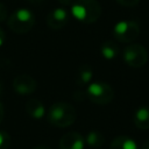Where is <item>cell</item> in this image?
I'll return each mask as SVG.
<instances>
[{
    "mask_svg": "<svg viewBox=\"0 0 149 149\" xmlns=\"http://www.w3.org/2000/svg\"><path fill=\"white\" fill-rule=\"evenodd\" d=\"M31 149H51V148L50 147H47V146H36V147H34Z\"/></svg>",
    "mask_w": 149,
    "mask_h": 149,
    "instance_id": "23",
    "label": "cell"
},
{
    "mask_svg": "<svg viewBox=\"0 0 149 149\" xmlns=\"http://www.w3.org/2000/svg\"><path fill=\"white\" fill-rule=\"evenodd\" d=\"M119 5L121 6H125V7H134V6H137L140 0H115Z\"/></svg>",
    "mask_w": 149,
    "mask_h": 149,
    "instance_id": "17",
    "label": "cell"
},
{
    "mask_svg": "<svg viewBox=\"0 0 149 149\" xmlns=\"http://www.w3.org/2000/svg\"><path fill=\"white\" fill-rule=\"evenodd\" d=\"M85 143H87L93 149L100 148L105 143V136L99 130H91L87 133V135L85 137Z\"/></svg>",
    "mask_w": 149,
    "mask_h": 149,
    "instance_id": "15",
    "label": "cell"
},
{
    "mask_svg": "<svg viewBox=\"0 0 149 149\" xmlns=\"http://www.w3.org/2000/svg\"><path fill=\"white\" fill-rule=\"evenodd\" d=\"M3 116H5V109H3L2 104L0 102V123H1L2 120H3Z\"/></svg>",
    "mask_w": 149,
    "mask_h": 149,
    "instance_id": "20",
    "label": "cell"
},
{
    "mask_svg": "<svg viewBox=\"0 0 149 149\" xmlns=\"http://www.w3.org/2000/svg\"><path fill=\"white\" fill-rule=\"evenodd\" d=\"M35 24V15L28 8H19L13 12L8 20L7 26L15 34H26L31 30Z\"/></svg>",
    "mask_w": 149,
    "mask_h": 149,
    "instance_id": "3",
    "label": "cell"
},
{
    "mask_svg": "<svg viewBox=\"0 0 149 149\" xmlns=\"http://www.w3.org/2000/svg\"><path fill=\"white\" fill-rule=\"evenodd\" d=\"M92 78H93L92 68L90 65H81L74 76V84L79 87H83L91 84Z\"/></svg>",
    "mask_w": 149,
    "mask_h": 149,
    "instance_id": "12",
    "label": "cell"
},
{
    "mask_svg": "<svg viewBox=\"0 0 149 149\" xmlns=\"http://www.w3.org/2000/svg\"><path fill=\"white\" fill-rule=\"evenodd\" d=\"M73 1H74V0H58V2H59L62 6H71Z\"/></svg>",
    "mask_w": 149,
    "mask_h": 149,
    "instance_id": "19",
    "label": "cell"
},
{
    "mask_svg": "<svg viewBox=\"0 0 149 149\" xmlns=\"http://www.w3.org/2000/svg\"><path fill=\"white\" fill-rule=\"evenodd\" d=\"M101 6L97 0H74L71 5L72 16L85 24L94 23L101 15Z\"/></svg>",
    "mask_w": 149,
    "mask_h": 149,
    "instance_id": "2",
    "label": "cell"
},
{
    "mask_svg": "<svg viewBox=\"0 0 149 149\" xmlns=\"http://www.w3.org/2000/svg\"><path fill=\"white\" fill-rule=\"evenodd\" d=\"M133 121H134V125L139 129H141V130L149 129V107H147V106L139 107L134 112Z\"/></svg>",
    "mask_w": 149,
    "mask_h": 149,
    "instance_id": "10",
    "label": "cell"
},
{
    "mask_svg": "<svg viewBox=\"0 0 149 149\" xmlns=\"http://www.w3.org/2000/svg\"><path fill=\"white\" fill-rule=\"evenodd\" d=\"M85 139L77 132H68L59 140V149H84Z\"/></svg>",
    "mask_w": 149,
    "mask_h": 149,
    "instance_id": "9",
    "label": "cell"
},
{
    "mask_svg": "<svg viewBox=\"0 0 149 149\" xmlns=\"http://www.w3.org/2000/svg\"><path fill=\"white\" fill-rule=\"evenodd\" d=\"M10 135L6 130H0V149H9Z\"/></svg>",
    "mask_w": 149,
    "mask_h": 149,
    "instance_id": "16",
    "label": "cell"
},
{
    "mask_svg": "<svg viewBox=\"0 0 149 149\" xmlns=\"http://www.w3.org/2000/svg\"><path fill=\"white\" fill-rule=\"evenodd\" d=\"M76 108L71 104L64 101L52 104L47 113L48 122L58 128H65L71 126L76 121Z\"/></svg>",
    "mask_w": 149,
    "mask_h": 149,
    "instance_id": "1",
    "label": "cell"
},
{
    "mask_svg": "<svg viewBox=\"0 0 149 149\" xmlns=\"http://www.w3.org/2000/svg\"><path fill=\"white\" fill-rule=\"evenodd\" d=\"M141 149H149V139H148L146 142H143V144H142Z\"/></svg>",
    "mask_w": 149,
    "mask_h": 149,
    "instance_id": "22",
    "label": "cell"
},
{
    "mask_svg": "<svg viewBox=\"0 0 149 149\" xmlns=\"http://www.w3.org/2000/svg\"><path fill=\"white\" fill-rule=\"evenodd\" d=\"M109 149H139V147L132 137L118 136L111 142Z\"/></svg>",
    "mask_w": 149,
    "mask_h": 149,
    "instance_id": "14",
    "label": "cell"
},
{
    "mask_svg": "<svg viewBox=\"0 0 149 149\" xmlns=\"http://www.w3.org/2000/svg\"><path fill=\"white\" fill-rule=\"evenodd\" d=\"M2 94V84H1V81H0V95Z\"/></svg>",
    "mask_w": 149,
    "mask_h": 149,
    "instance_id": "25",
    "label": "cell"
},
{
    "mask_svg": "<svg viewBox=\"0 0 149 149\" xmlns=\"http://www.w3.org/2000/svg\"><path fill=\"white\" fill-rule=\"evenodd\" d=\"M30 3H33V5H38V3H41L43 0H28Z\"/></svg>",
    "mask_w": 149,
    "mask_h": 149,
    "instance_id": "24",
    "label": "cell"
},
{
    "mask_svg": "<svg viewBox=\"0 0 149 149\" xmlns=\"http://www.w3.org/2000/svg\"><path fill=\"white\" fill-rule=\"evenodd\" d=\"M47 24L49 28L54 30H59L63 27H65L69 22V13L65 8L63 7H57L54 8L49 14L47 15Z\"/></svg>",
    "mask_w": 149,
    "mask_h": 149,
    "instance_id": "8",
    "label": "cell"
},
{
    "mask_svg": "<svg viewBox=\"0 0 149 149\" xmlns=\"http://www.w3.org/2000/svg\"><path fill=\"white\" fill-rule=\"evenodd\" d=\"M100 52H101V56L105 58V59H114L118 57L119 52H120V49H119V45L114 42V41H105L101 47H100Z\"/></svg>",
    "mask_w": 149,
    "mask_h": 149,
    "instance_id": "13",
    "label": "cell"
},
{
    "mask_svg": "<svg viewBox=\"0 0 149 149\" xmlns=\"http://www.w3.org/2000/svg\"><path fill=\"white\" fill-rule=\"evenodd\" d=\"M122 58L130 68H142L148 62V51L141 44L130 43L123 49Z\"/></svg>",
    "mask_w": 149,
    "mask_h": 149,
    "instance_id": "5",
    "label": "cell"
},
{
    "mask_svg": "<svg viewBox=\"0 0 149 149\" xmlns=\"http://www.w3.org/2000/svg\"><path fill=\"white\" fill-rule=\"evenodd\" d=\"M5 33H3V30L0 28V47L3 44V42H5Z\"/></svg>",
    "mask_w": 149,
    "mask_h": 149,
    "instance_id": "21",
    "label": "cell"
},
{
    "mask_svg": "<svg viewBox=\"0 0 149 149\" xmlns=\"http://www.w3.org/2000/svg\"><path fill=\"white\" fill-rule=\"evenodd\" d=\"M26 112L33 119L40 120L45 115V107L38 99H29L26 104Z\"/></svg>",
    "mask_w": 149,
    "mask_h": 149,
    "instance_id": "11",
    "label": "cell"
},
{
    "mask_svg": "<svg viewBox=\"0 0 149 149\" xmlns=\"http://www.w3.org/2000/svg\"><path fill=\"white\" fill-rule=\"evenodd\" d=\"M113 35L119 42L132 43L140 35V26L132 20L119 21L113 28Z\"/></svg>",
    "mask_w": 149,
    "mask_h": 149,
    "instance_id": "6",
    "label": "cell"
},
{
    "mask_svg": "<svg viewBox=\"0 0 149 149\" xmlns=\"http://www.w3.org/2000/svg\"><path fill=\"white\" fill-rule=\"evenodd\" d=\"M6 19H7V8L2 2H0V22L5 21Z\"/></svg>",
    "mask_w": 149,
    "mask_h": 149,
    "instance_id": "18",
    "label": "cell"
},
{
    "mask_svg": "<svg viewBox=\"0 0 149 149\" xmlns=\"http://www.w3.org/2000/svg\"><path fill=\"white\" fill-rule=\"evenodd\" d=\"M13 88L20 95H29L37 88V81L29 74H19L13 79Z\"/></svg>",
    "mask_w": 149,
    "mask_h": 149,
    "instance_id": "7",
    "label": "cell"
},
{
    "mask_svg": "<svg viewBox=\"0 0 149 149\" xmlns=\"http://www.w3.org/2000/svg\"><path fill=\"white\" fill-rule=\"evenodd\" d=\"M86 97L90 101L98 105L109 104L114 98V90L112 86L104 81L91 83L86 88Z\"/></svg>",
    "mask_w": 149,
    "mask_h": 149,
    "instance_id": "4",
    "label": "cell"
}]
</instances>
